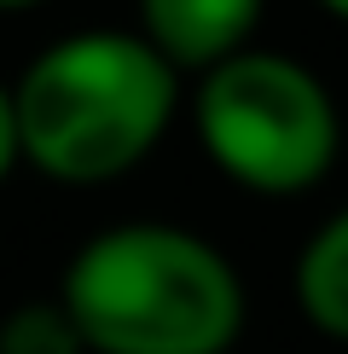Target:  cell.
Returning <instances> with one entry per match:
<instances>
[{"instance_id":"277c9868","label":"cell","mask_w":348,"mask_h":354,"mask_svg":"<svg viewBox=\"0 0 348 354\" xmlns=\"http://www.w3.org/2000/svg\"><path fill=\"white\" fill-rule=\"evenodd\" d=\"M267 0H139V35L174 70H215L221 58L244 53Z\"/></svg>"},{"instance_id":"9c48e42d","label":"cell","mask_w":348,"mask_h":354,"mask_svg":"<svg viewBox=\"0 0 348 354\" xmlns=\"http://www.w3.org/2000/svg\"><path fill=\"white\" fill-rule=\"evenodd\" d=\"M29 6H41V0H0V12H29Z\"/></svg>"},{"instance_id":"6da1fadb","label":"cell","mask_w":348,"mask_h":354,"mask_svg":"<svg viewBox=\"0 0 348 354\" xmlns=\"http://www.w3.org/2000/svg\"><path fill=\"white\" fill-rule=\"evenodd\" d=\"M174 105L180 70L145 35L76 29L12 82L18 157L58 186H110L163 145Z\"/></svg>"},{"instance_id":"8992f818","label":"cell","mask_w":348,"mask_h":354,"mask_svg":"<svg viewBox=\"0 0 348 354\" xmlns=\"http://www.w3.org/2000/svg\"><path fill=\"white\" fill-rule=\"evenodd\" d=\"M0 354H87L76 319L64 314V302H18L0 319Z\"/></svg>"},{"instance_id":"3957f363","label":"cell","mask_w":348,"mask_h":354,"mask_svg":"<svg viewBox=\"0 0 348 354\" xmlns=\"http://www.w3.org/2000/svg\"><path fill=\"white\" fill-rule=\"evenodd\" d=\"M197 145L232 186L255 198H302L342 151V116L331 87L302 58L244 47L197 76Z\"/></svg>"},{"instance_id":"5b68a950","label":"cell","mask_w":348,"mask_h":354,"mask_svg":"<svg viewBox=\"0 0 348 354\" xmlns=\"http://www.w3.org/2000/svg\"><path fill=\"white\" fill-rule=\"evenodd\" d=\"M290 297H296V314L319 337H331V343L348 348V209L325 215L308 232V244L296 250Z\"/></svg>"},{"instance_id":"7a4b0ae2","label":"cell","mask_w":348,"mask_h":354,"mask_svg":"<svg viewBox=\"0 0 348 354\" xmlns=\"http://www.w3.org/2000/svg\"><path fill=\"white\" fill-rule=\"evenodd\" d=\"M58 302L87 354H232L244 337V279L192 227L122 221L64 261Z\"/></svg>"},{"instance_id":"52a82bcc","label":"cell","mask_w":348,"mask_h":354,"mask_svg":"<svg viewBox=\"0 0 348 354\" xmlns=\"http://www.w3.org/2000/svg\"><path fill=\"white\" fill-rule=\"evenodd\" d=\"M18 116H12V87L0 82V180H6L12 169H18Z\"/></svg>"},{"instance_id":"ba28073f","label":"cell","mask_w":348,"mask_h":354,"mask_svg":"<svg viewBox=\"0 0 348 354\" xmlns=\"http://www.w3.org/2000/svg\"><path fill=\"white\" fill-rule=\"evenodd\" d=\"M319 6H325V12H331L337 24H348V0H319Z\"/></svg>"}]
</instances>
